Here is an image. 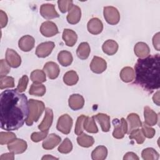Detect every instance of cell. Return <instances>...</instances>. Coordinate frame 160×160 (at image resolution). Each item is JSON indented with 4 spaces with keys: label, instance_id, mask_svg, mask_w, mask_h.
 Wrapping results in <instances>:
<instances>
[{
    "label": "cell",
    "instance_id": "6da1fadb",
    "mask_svg": "<svg viewBox=\"0 0 160 160\" xmlns=\"http://www.w3.org/2000/svg\"><path fill=\"white\" fill-rule=\"evenodd\" d=\"M29 116L28 100L24 94L8 89L0 95V127L8 131L22 126Z\"/></svg>",
    "mask_w": 160,
    "mask_h": 160
},
{
    "label": "cell",
    "instance_id": "7a4b0ae2",
    "mask_svg": "<svg viewBox=\"0 0 160 160\" xmlns=\"http://www.w3.org/2000/svg\"><path fill=\"white\" fill-rule=\"evenodd\" d=\"M160 54L149 55L139 58L134 65L135 81L134 84L152 93L160 87Z\"/></svg>",
    "mask_w": 160,
    "mask_h": 160
},
{
    "label": "cell",
    "instance_id": "3957f363",
    "mask_svg": "<svg viewBox=\"0 0 160 160\" xmlns=\"http://www.w3.org/2000/svg\"><path fill=\"white\" fill-rule=\"evenodd\" d=\"M29 105V116L26 121L27 126H32L33 122H37L41 114L45 110V106L42 101L30 99L28 100Z\"/></svg>",
    "mask_w": 160,
    "mask_h": 160
},
{
    "label": "cell",
    "instance_id": "277c9868",
    "mask_svg": "<svg viewBox=\"0 0 160 160\" xmlns=\"http://www.w3.org/2000/svg\"><path fill=\"white\" fill-rule=\"evenodd\" d=\"M112 124L114 125L112 136L116 139L123 138L124 135L128 133V131L127 121L123 118L120 120L116 118L112 120Z\"/></svg>",
    "mask_w": 160,
    "mask_h": 160
},
{
    "label": "cell",
    "instance_id": "5b68a950",
    "mask_svg": "<svg viewBox=\"0 0 160 160\" xmlns=\"http://www.w3.org/2000/svg\"><path fill=\"white\" fill-rule=\"evenodd\" d=\"M72 119L68 114H64L61 116L57 122L56 129L64 134H68L72 126Z\"/></svg>",
    "mask_w": 160,
    "mask_h": 160
},
{
    "label": "cell",
    "instance_id": "8992f818",
    "mask_svg": "<svg viewBox=\"0 0 160 160\" xmlns=\"http://www.w3.org/2000/svg\"><path fill=\"white\" fill-rule=\"evenodd\" d=\"M104 18L110 25L117 24L120 20V14L117 8L113 6H106L103 9Z\"/></svg>",
    "mask_w": 160,
    "mask_h": 160
},
{
    "label": "cell",
    "instance_id": "52a82bcc",
    "mask_svg": "<svg viewBox=\"0 0 160 160\" xmlns=\"http://www.w3.org/2000/svg\"><path fill=\"white\" fill-rule=\"evenodd\" d=\"M27 147V142L24 140L18 138H15L8 144V150L17 154L23 153L26 150Z\"/></svg>",
    "mask_w": 160,
    "mask_h": 160
},
{
    "label": "cell",
    "instance_id": "ba28073f",
    "mask_svg": "<svg viewBox=\"0 0 160 160\" xmlns=\"http://www.w3.org/2000/svg\"><path fill=\"white\" fill-rule=\"evenodd\" d=\"M39 30L42 35L47 38L54 36L59 33L58 28L56 24L50 21H47L42 22Z\"/></svg>",
    "mask_w": 160,
    "mask_h": 160
},
{
    "label": "cell",
    "instance_id": "9c48e42d",
    "mask_svg": "<svg viewBox=\"0 0 160 160\" xmlns=\"http://www.w3.org/2000/svg\"><path fill=\"white\" fill-rule=\"evenodd\" d=\"M55 44L54 42L47 41L39 44L36 49V55L38 58H44L48 57L52 51Z\"/></svg>",
    "mask_w": 160,
    "mask_h": 160
},
{
    "label": "cell",
    "instance_id": "30bf717a",
    "mask_svg": "<svg viewBox=\"0 0 160 160\" xmlns=\"http://www.w3.org/2000/svg\"><path fill=\"white\" fill-rule=\"evenodd\" d=\"M40 14L46 19H52L59 17V14L56 11L55 6L52 4H43L40 7Z\"/></svg>",
    "mask_w": 160,
    "mask_h": 160
},
{
    "label": "cell",
    "instance_id": "8fae6325",
    "mask_svg": "<svg viewBox=\"0 0 160 160\" xmlns=\"http://www.w3.org/2000/svg\"><path fill=\"white\" fill-rule=\"evenodd\" d=\"M6 61L10 67L13 68H18L21 64L20 56L12 49L8 48L6 52Z\"/></svg>",
    "mask_w": 160,
    "mask_h": 160
},
{
    "label": "cell",
    "instance_id": "7c38bea8",
    "mask_svg": "<svg viewBox=\"0 0 160 160\" xmlns=\"http://www.w3.org/2000/svg\"><path fill=\"white\" fill-rule=\"evenodd\" d=\"M107 68V62L102 58L94 56L90 64L91 70L96 74L103 72Z\"/></svg>",
    "mask_w": 160,
    "mask_h": 160
},
{
    "label": "cell",
    "instance_id": "4fadbf2b",
    "mask_svg": "<svg viewBox=\"0 0 160 160\" xmlns=\"http://www.w3.org/2000/svg\"><path fill=\"white\" fill-rule=\"evenodd\" d=\"M61 141V138L58 135L52 133L49 134L43 141L42 146L43 149L51 150L58 146Z\"/></svg>",
    "mask_w": 160,
    "mask_h": 160
},
{
    "label": "cell",
    "instance_id": "5bb4252c",
    "mask_svg": "<svg viewBox=\"0 0 160 160\" xmlns=\"http://www.w3.org/2000/svg\"><path fill=\"white\" fill-rule=\"evenodd\" d=\"M43 71L51 79L57 78L60 72L59 66L56 62L52 61L47 62L43 67Z\"/></svg>",
    "mask_w": 160,
    "mask_h": 160
},
{
    "label": "cell",
    "instance_id": "9a60e30c",
    "mask_svg": "<svg viewBox=\"0 0 160 160\" xmlns=\"http://www.w3.org/2000/svg\"><path fill=\"white\" fill-rule=\"evenodd\" d=\"M34 39L30 35H25L21 37L18 41L19 49L24 52L30 51L34 47Z\"/></svg>",
    "mask_w": 160,
    "mask_h": 160
},
{
    "label": "cell",
    "instance_id": "2e32d148",
    "mask_svg": "<svg viewBox=\"0 0 160 160\" xmlns=\"http://www.w3.org/2000/svg\"><path fill=\"white\" fill-rule=\"evenodd\" d=\"M87 28L89 32L94 35H97L102 32L103 29V24L99 19L93 18L88 21Z\"/></svg>",
    "mask_w": 160,
    "mask_h": 160
},
{
    "label": "cell",
    "instance_id": "e0dca14e",
    "mask_svg": "<svg viewBox=\"0 0 160 160\" xmlns=\"http://www.w3.org/2000/svg\"><path fill=\"white\" fill-rule=\"evenodd\" d=\"M68 104L71 109L77 111L83 108L84 105V99L82 96L79 94H73L69 96Z\"/></svg>",
    "mask_w": 160,
    "mask_h": 160
},
{
    "label": "cell",
    "instance_id": "ac0fdd59",
    "mask_svg": "<svg viewBox=\"0 0 160 160\" xmlns=\"http://www.w3.org/2000/svg\"><path fill=\"white\" fill-rule=\"evenodd\" d=\"M66 19L68 23L71 24H76L80 21L81 18V10L77 5H73L68 11Z\"/></svg>",
    "mask_w": 160,
    "mask_h": 160
},
{
    "label": "cell",
    "instance_id": "d6986e66",
    "mask_svg": "<svg viewBox=\"0 0 160 160\" xmlns=\"http://www.w3.org/2000/svg\"><path fill=\"white\" fill-rule=\"evenodd\" d=\"M53 121V112L52 110L49 108L45 109V115L42 122L39 124L38 129L41 131L49 130V128L51 126Z\"/></svg>",
    "mask_w": 160,
    "mask_h": 160
},
{
    "label": "cell",
    "instance_id": "ffe728a7",
    "mask_svg": "<svg viewBox=\"0 0 160 160\" xmlns=\"http://www.w3.org/2000/svg\"><path fill=\"white\" fill-rule=\"evenodd\" d=\"M101 126V129L103 132H108L111 128L110 124V117L104 113H98L92 116Z\"/></svg>",
    "mask_w": 160,
    "mask_h": 160
},
{
    "label": "cell",
    "instance_id": "44dd1931",
    "mask_svg": "<svg viewBox=\"0 0 160 160\" xmlns=\"http://www.w3.org/2000/svg\"><path fill=\"white\" fill-rule=\"evenodd\" d=\"M62 38L66 45L69 47H72L76 44L78 39V36L76 32L69 29H64Z\"/></svg>",
    "mask_w": 160,
    "mask_h": 160
},
{
    "label": "cell",
    "instance_id": "7402d4cb",
    "mask_svg": "<svg viewBox=\"0 0 160 160\" xmlns=\"http://www.w3.org/2000/svg\"><path fill=\"white\" fill-rule=\"evenodd\" d=\"M134 52L137 57L139 58H144L149 56L150 53V48L146 43L144 42H138L134 47Z\"/></svg>",
    "mask_w": 160,
    "mask_h": 160
},
{
    "label": "cell",
    "instance_id": "603a6c76",
    "mask_svg": "<svg viewBox=\"0 0 160 160\" xmlns=\"http://www.w3.org/2000/svg\"><path fill=\"white\" fill-rule=\"evenodd\" d=\"M144 122L149 126H155L158 122V114L149 106L144 108Z\"/></svg>",
    "mask_w": 160,
    "mask_h": 160
},
{
    "label": "cell",
    "instance_id": "cb8c5ba5",
    "mask_svg": "<svg viewBox=\"0 0 160 160\" xmlns=\"http://www.w3.org/2000/svg\"><path fill=\"white\" fill-rule=\"evenodd\" d=\"M118 44L115 41L112 39H108L103 43L102 49L105 54L109 56H112L118 51Z\"/></svg>",
    "mask_w": 160,
    "mask_h": 160
},
{
    "label": "cell",
    "instance_id": "d4e9b609",
    "mask_svg": "<svg viewBox=\"0 0 160 160\" xmlns=\"http://www.w3.org/2000/svg\"><path fill=\"white\" fill-rule=\"evenodd\" d=\"M73 60L72 54L68 51H61L58 55V61L59 64L64 67L71 64Z\"/></svg>",
    "mask_w": 160,
    "mask_h": 160
},
{
    "label": "cell",
    "instance_id": "484cf974",
    "mask_svg": "<svg viewBox=\"0 0 160 160\" xmlns=\"http://www.w3.org/2000/svg\"><path fill=\"white\" fill-rule=\"evenodd\" d=\"M90 52L91 48L89 44L87 42H82L78 47L76 54L79 59L84 60L89 57Z\"/></svg>",
    "mask_w": 160,
    "mask_h": 160
},
{
    "label": "cell",
    "instance_id": "4316f807",
    "mask_svg": "<svg viewBox=\"0 0 160 160\" xmlns=\"http://www.w3.org/2000/svg\"><path fill=\"white\" fill-rule=\"evenodd\" d=\"M127 121L129 123V132H128V134L132 129L141 127L142 124L140 118L136 113H130L127 116Z\"/></svg>",
    "mask_w": 160,
    "mask_h": 160
},
{
    "label": "cell",
    "instance_id": "83f0119b",
    "mask_svg": "<svg viewBox=\"0 0 160 160\" xmlns=\"http://www.w3.org/2000/svg\"><path fill=\"white\" fill-rule=\"evenodd\" d=\"M121 79L124 82H130L134 79V70L129 66L124 67L122 69L119 74Z\"/></svg>",
    "mask_w": 160,
    "mask_h": 160
},
{
    "label": "cell",
    "instance_id": "f1b7e54d",
    "mask_svg": "<svg viewBox=\"0 0 160 160\" xmlns=\"http://www.w3.org/2000/svg\"><path fill=\"white\" fill-rule=\"evenodd\" d=\"M108 155V149L104 146H97L91 152V158L93 160H104Z\"/></svg>",
    "mask_w": 160,
    "mask_h": 160
},
{
    "label": "cell",
    "instance_id": "f546056e",
    "mask_svg": "<svg viewBox=\"0 0 160 160\" xmlns=\"http://www.w3.org/2000/svg\"><path fill=\"white\" fill-rule=\"evenodd\" d=\"M77 142L83 148H89L94 144V139L93 137L82 132L77 138Z\"/></svg>",
    "mask_w": 160,
    "mask_h": 160
},
{
    "label": "cell",
    "instance_id": "4dcf8cb0",
    "mask_svg": "<svg viewBox=\"0 0 160 160\" xmlns=\"http://www.w3.org/2000/svg\"><path fill=\"white\" fill-rule=\"evenodd\" d=\"M83 128L89 133H97L98 132V128L93 117H86L83 122Z\"/></svg>",
    "mask_w": 160,
    "mask_h": 160
},
{
    "label": "cell",
    "instance_id": "1f68e13d",
    "mask_svg": "<svg viewBox=\"0 0 160 160\" xmlns=\"http://www.w3.org/2000/svg\"><path fill=\"white\" fill-rule=\"evenodd\" d=\"M46 92V87L44 84L38 82H33L29 89L30 95L36 96H42Z\"/></svg>",
    "mask_w": 160,
    "mask_h": 160
},
{
    "label": "cell",
    "instance_id": "d6a6232c",
    "mask_svg": "<svg viewBox=\"0 0 160 160\" xmlns=\"http://www.w3.org/2000/svg\"><path fill=\"white\" fill-rule=\"evenodd\" d=\"M79 80L77 72L74 71H69L66 72L63 76V81L68 86L75 85Z\"/></svg>",
    "mask_w": 160,
    "mask_h": 160
},
{
    "label": "cell",
    "instance_id": "836d02e7",
    "mask_svg": "<svg viewBox=\"0 0 160 160\" xmlns=\"http://www.w3.org/2000/svg\"><path fill=\"white\" fill-rule=\"evenodd\" d=\"M141 156L144 160H158L159 158V154L154 149L147 148L142 150Z\"/></svg>",
    "mask_w": 160,
    "mask_h": 160
},
{
    "label": "cell",
    "instance_id": "e575fe53",
    "mask_svg": "<svg viewBox=\"0 0 160 160\" xmlns=\"http://www.w3.org/2000/svg\"><path fill=\"white\" fill-rule=\"evenodd\" d=\"M31 80L33 82L41 83L46 81V75L45 72L42 70L36 69L31 73Z\"/></svg>",
    "mask_w": 160,
    "mask_h": 160
},
{
    "label": "cell",
    "instance_id": "d590c367",
    "mask_svg": "<svg viewBox=\"0 0 160 160\" xmlns=\"http://www.w3.org/2000/svg\"><path fill=\"white\" fill-rule=\"evenodd\" d=\"M130 139H135L138 144H142L145 141V136L141 129L136 128L131 131L129 133Z\"/></svg>",
    "mask_w": 160,
    "mask_h": 160
},
{
    "label": "cell",
    "instance_id": "8d00e7d4",
    "mask_svg": "<svg viewBox=\"0 0 160 160\" xmlns=\"http://www.w3.org/2000/svg\"><path fill=\"white\" fill-rule=\"evenodd\" d=\"M14 87V79L11 76H0V89L11 88Z\"/></svg>",
    "mask_w": 160,
    "mask_h": 160
},
{
    "label": "cell",
    "instance_id": "74e56055",
    "mask_svg": "<svg viewBox=\"0 0 160 160\" xmlns=\"http://www.w3.org/2000/svg\"><path fill=\"white\" fill-rule=\"evenodd\" d=\"M72 149V144L69 138H65L62 143L59 146L58 150L62 154L69 153Z\"/></svg>",
    "mask_w": 160,
    "mask_h": 160
},
{
    "label": "cell",
    "instance_id": "f35d334b",
    "mask_svg": "<svg viewBox=\"0 0 160 160\" xmlns=\"http://www.w3.org/2000/svg\"><path fill=\"white\" fill-rule=\"evenodd\" d=\"M15 138H16V136L14 133L12 132H0L1 145L8 144Z\"/></svg>",
    "mask_w": 160,
    "mask_h": 160
},
{
    "label": "cell",
    "instance_id": "ab89813d",
    "mask_svg": "<svg viewBox=\"0 0 160 160\" xmlns=\"http://www.w3.org/2000/svg\"><path fill=\"white\" fill-rule=\"evenodd\" d=\"M58 4V8L62 13H65L67 11H69L74 5L73 1L71 0H59Z\"/></svg>",
    "mask_w": 160,
    "mask_h": 160
},
{
    "label": "cell",
    "instance_id": "60d3db41",
    "mask_svg": "<svg viewBox=\"0 0 160 160\" xmlns=\"http://www.w3.org/2000/svg\"><path fill=\"white\" fill-rule=\"evenodd\" d=\"M141 127H142V131L144 134V136L149 139L152 138L156 133L155 129L152 128L151 127V126L148 125L145 122H142L141 124Z\"/></svg>",
    "mask_w": 160,
    "mask_h": 160
},
{
    "label": "cell",
    "instance_id": "b9f144b4",
    "mask_svg": "<svg viewBox=\"0 0 160 160\" xmlns=\"http://www.w3.org/2000/svg\"><path fill=\"white\" fill-rule=\"evenodd\" d=\"M86 117V116H85L84 115H81L77 119L74 128V132L78 136H79L83 132V122Z\"/></svg>",
    "mask_w": 160,
    "mask_h": 160
},
{
    "label": "cell",
    "instance_id": "7bdbcfd3",
    "mask_svg": "<svg viewBox=\"0 0 160 160\" xmlns=\"http://www.w3.org/2000/svg\"><path fill=\"white\" fill-rule=\"evenodd\" d=\"M49 130L43 131L41 132H34L31 134V139L34 142H39L43 139H44L48 134Z\"/></svg>",
    "mask_w": 160,
    "mask_h": 160
},
{
    "label": "cell",
    "instance_id": "ee69618b",
    "mask_svg": "<svg viewBox=\"0 0 160 160\" xmlns=\"http://www.w3.org/2000/svg\"><path fill=\"white\" fill-rule=\"evenodd\" d=\"M28 82H29L28 77L26 75H24L19 79L16 90L18 91L19 92H22L25 91V90L27 88Z\"/></svg>",
    "mask_w": 160,
    "mask_h": 160
},
{
    "label": "cell",
    "instance_id": "f6af8a7d",
    "mask_svg": "<svg viewBox=\"0 0 160 160\" xmlns=\"http://www.w3.org/2000/svg\"><path fill=\"white\" fill-rule=\"evenodd\" d=\"M1 71H0V76H6L10 72V66L8 64L7 61L4 59L1 60Z\"/></svg>",
    "mask_w": 160,
    "mask_h": 160
},
{
    "label": "cell",
    "instance_id": "bcb514c9",
    "mask_svg": "<svg viewBox=\"0 0 160 160\" xmlns=\"http://www.w3.org/2000/svg\"><path fill=\"white\" fill-rule=\"evenodd\" d=\"M8 16L5 12H4L2 10H0V21H1V28H3L6 26L8 24Z\"/></svg>",
    "mask_w": 160,
    "mask_h": 160
},
{
    "label": "cell",
    "instance_id": "7dc6e473",
    "mask_svg": "<svg viewBox=\"0 0 160 160\" xmlns=\"http://www.w3.org/2000/svg\"><path fill=\"white\" fill-rule=\"evenodd\" d=\"M159 32L156 33L152 38V44L154 46V48L157 50L159 51Z\"/></svg>",
    "mask_w": 160,
    "mask_h": 160
},
{
    "label": "cell",
    "instance_id": "c3c4849f",
    "mask_svg": "<svg viewBox=\"0 0 160 160\" xmlns=\"http://www.w3.org/2000/svg\"><path fill=\"white\" fill-rule=\"evenodd\" d=\"M139 157L136 155V154H135L133 152H127L124 158L123 159L124 160H126V159H133V160H139Z\"/></svg>",
    "mask_w": 160,
    "mask_h": 160
},
{
    "label": "cell",
    "instance_id": "681fc988",
    "mask_svg": "<svg viewBox=\"0 0 160 160\" xmlns=\"http://www.w3.org/2000/svg\"><path fill=\"white\" fill-rule=\"evenodd\" d=\"M14 154L12 152L2 154L0 157V160H13L14 159Z\"/></svg>",
    "mask_w": 160,
    "mask_h": 160
},
{
    "label": "cell",
    "instance_id": "f907efd6",
    "mask_svg": "<svg viewBox=\"0 0 160 160\" xmlns=\"http://www.w3.org/2000/svg\"><path fill=\"white\" fill-rule=\"evenodd\" d=\"M153 102L158 106H159V92L158 91L152 97Z\"/></svg>",
    "mask_w": 160,
    "mask_h": 160
},
{
    "label": "cell",
    "instance_id": "816d5d0a",
    "mask_svg": "<svg viewBox=\"0 0 160 160\" xmlns=\"http://www.w3.org/2000/svg\"><path fill=\"white\" fill-rule=\"evenodd\" d=\"M42 159H58V158L50 155H46L42 158Z\"/></svg>",
    "mask_w": 160,
    "mask_h": 160
}]
</instances>
